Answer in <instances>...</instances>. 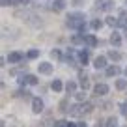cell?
Masks as SVG:
<instances>
[{
    "label": "cell",
    "instance_id": "1",
    "mask_svg": "<svg viewBox=\"0 0 127 127\" xmlns=\"http://www.w3.org/2000/svg\"><path fill=\"white\" fill-rule=\"evenodd\" d=\"M65 24H67L69 28H77V30H84V28H86L82 13H71V15L67 17V21H65Z\"/></svg>",
    "mask_w": 127,
    "mask_h": 127
},
{
    "label": "cell",
    "instance_id": "2",
    "mask_svg": "<svg viewBox=\"0 0 127 127\" xmlns=\"http://www.w3.org/2000/svg\"><path fill=\"white\" fill-rule=\"evenodd\" d=\"M94 94L97 95V97H103V95L108 94V86H107V84H103V82L95 84V86H94Z\"/></svg>",
    "mask_w": 127,
    "mask_h": 127
},
{
    "label": "cell",
    "instance_id": "3",
    "mask_svg": "<svg viewBox=\"0 0 127 127\" xmlns=\"http://www.w3.org/2000/svg\"><path fill=\"white\" fill-rule=\"evenodd\" d=\"M43 101L39 99V97H34V99H32V110L36 112V114H39V112H43Z\"/></svg>",
    "mask_w": 127,
    "mask_h": 127
},
{
    "label": "cell",
    "instance_id": "4",
    "mask_svg": "<svg viewBox=\"0 0 127 127\" xmlns=\"http://www.w3.org/2000/svg\"><path fill=\"white\" fill-rule=\"evenodd\" d=\"M37 69H39L41 75H51V73H52V64H49V62H41L39 65H37Z\"/></svg>",
    "mask_w": 127,
    "mask_h": 127
},
{
    "label": "cell",
    "instance_id": "5",
    "mask_svg": "<svg viewBox=\"0 0 127 127\" xmlns=\"http://www.w3.org/2000/svg\"><path fill=\"white\" fill-rule=\"evenodd\" d=\"M19 82L21 84H32V86H36L39 80H37V77H34V75H24V77L19 79Z\"/></svg>",
    "mask_w": 127,
    "mask_h": 127
},
{
    "label": "cell",
    "instance_id": "6",
    "mask_svg": "<svg viewBox=\"0 0 127 127\" xmlns=\"http://www.w3.org/2000/svg\"><path fill=\"white\" fill-rule=\"evenodd\" d=\"M69 116H84L82 105H73V107H69Z\"/></svg>",
    "mask_w": 127,
    "mask_h": 127
},
{
    "label": "cell",
    "instance_id": "7",
    "mask_svg": "<svg viewBox=\"0 0 127 127\" xmlns=\"http://www.w3.org/2000/svg\"><path fill=\"white\" fill-rule=\"evenodd\" d=\"M21 60H23V54H21V52H9V56H8L9 64H19Z\"/></svg>",
    "mask_w": 127,
    "mask_h": 127
},
{
    "label": "cell",
    "instance_id": "8",
    "mask_svg": "<svg viewBox=\"0 0 127 127\" xmlns=\"http://www.w3.org/2000/svg\"><path fill=\"white\" fill-rule=\"evenodd\" d=\"M94 65H95V69L107 67V58H105V56H97V58H95V62H94Z\"/></svg>",
    "mask_w": 127,
    "mask_h": 127
},
{
    "label": "cell",
    "instance_id": "9",
    "mask_svg": "<svg viewBox=\"0 0 127 127\" xmlns=\"http://www.w3.org/2000/svg\"><path fill=\"white\" fill-rule=\"evenodd\" d=\"M79 82H80V86H82V90H86V88L90 86V80H88L86 73H79Z\"/></svg>",
    "mask_w": 127,
    "mask_h": 127
},
{
    "label": "cell",
    "instance_id": "10",
    "mask_svg": "<svg viewBox=\"0 0 127 127\" xmlns=\"http://www.w3.org/2000/svg\"><path fill=\"white\" fill-rule=\"evenodd\" d=\"M110 43L114 45V47H120V45H122V37H120L118 32H112V36H110Z\"/></svg>",
    "mask_w": 127,
    "mask_h": 127
},
{
    "label": "cell",
    "instance_id": "11",
    "mask_svg": "<svg viewBox=\"0 0 127 127\" xmlns=\"http://www.w3.org/2000/svg\"><path fill=\"white\" fill-rule=\"evenodd\" d=\"M108 58L114 60V62H120V60H122V54H120L116 49H110V51H108Z\"/></svg>",
    "mask_w": 127,
    "mask_h": 127
},
{
    "label": "cell",
    "instance_id": "12",
    "mask_svg": "<svg viewBox=\"0 0 127 127\" xmlns=\"http://www.w3.org/2000/svg\"><path fill=\"white\" fill-rule=\"evenodd\" d=\"M84 43L88 45V47H95V45H97V39H95V36H84Z\"/></svg>",
    "mask_w": 127,
    "mask_h": 127
},
{
    "label": "cell",
    "instance_id": "13",
    "mask_svg": "<svg viewBox=\"0 0 127 127\" xmlns=\"http://www.w3.org/2000/svg\"><path fill=\"white\" fill-rule=\"evenodd\" d=\"M64 8H65V0H54V4H52L54 11H62Z\"/></svg>",
    "mask_w": 127,
    "mask_h": 127
},
{
    "label": "cell",
    "instance_id": "14",
    "mask_svg": "<svg viewBox=\"0 0 127 127\" xmlns=\"http://www.w3.org/2000/svg\"><path fill=\"white\" fill-rule=\"evenodd\" d=\"M118 73H120L118 65H108V67H107V77H116Z\"/></svg>",
    "mask_w": 127,
    "mask_h": 127
},
{
    "label": "cell",
    "instance_id": "15",
    "mask_svg": "<svg viewBox=\"0 0 127 127\" xmlns=\"http://www.w3.org/2000/svg\"><path fill=\"white\" fill-rule=\"evenodd\" d=\"M51 88H52V90H54V92H62V88H64V84H62V80H58V79H54V80H52V82H51Z\"/></svg>",
    "mask_w": 127,
    "mask_h": 127
},
{
    "label": "cell",
    "instance_id": "16",
    "mask_svg": "<svg viewBox=\"0 0 127 127\" xmlns=\"http://www.w3.org/2000/svg\"><path fill=\"white\" fill-rule=\"evenodd\" d=\"M65 90H67V94H77V82L69 80V82L65 84Z\"/></svg>",
    "mask_w": 127,
    "mask_h": 127
},
{
    "label": "cell",
    "instance_id": "17",
    "mask_svg": "<svg viewBox=\"0 0 127 127\" xmlns=\"http://www.w3.org/2000/svg\"><path fill=\"white\" fill-rule=\"evenodd\" d=\"M116 88H118V90H125L127 88V79H118L116 80Z\"/></svg>",
    "mask_w": 127,
    "mask_h": 127
},
{
    "label": "cell",
    "instance_id": "18",
    "mask_svg": "<svg viewBox=\"0 0 127 127\" xmlns=\"http://www.w3.org/2000/svg\"><path fill=\"white\" fill-rule=\"evenodd\" d=\"M79 60H80V64H84V65H86V62H88V52H86V51L79 52Z\"/></svg>",
    "mask_w": 127,
    "mask_h": 127
},
{
    "label": "cell",
    "instance_id": "19",
    "mask_svg": "<svg viewBox=\"0 0 127 127\" xmlns=\"http://www.w3.org/2000/svg\"><path fill=\"white\" fill-rule=\"evenodd\" d=\"M101 26H103V23H101L99 19H94V21H92V28H94V30H99Z\"/></svg>",
    "mask_w": 127,
    "mask_h": 127
},
{
    "label": "cell",
    "instance_id": "20",
    "mask_svg": "<svg viewBox=\"0 0 127 127\" xmlns=\"http://www.w3.org/2000/svg\"><path fill=\"white\" fill-rule=\"evenodd\" d=\"M101 9H105V11H108V9H112V2H110V0H105L103 4H101Z\"/></svg>",
    "mask_w": 127,
    "mask_h": 127
},
{
    "label": "cell",
    "instance_id": "21",
    "mask_svg": "<svg viewBox=\"0 0 127 127\" xmlns=\"http://www.w3.org/2000/svg\"><path fill=\"white\" fill-rule=\"evenodd\" d=\"M107 24H108V26H118L120 21H118V19H114V17H108V19H107Z\"/></svg>",
    "mask_w": 127,
    "mask_h": 127
},
{
    "label": "cell",
    "instance_id": "22",
    "mask_svg": "<svg viewBox=\"0 0 127 127\" xmlns=\"http://www.w3.org/2000/svg\"><path fill=\"white\" fill-rule=\"evenodd\" d=\"M107 127H118V120L116 118H108L107 120Z\"/></svg>",
    "mask_w": 127,
    "mask_h": 127
},
{
    "label": "cell",
    "instance_id": "23",
    "mask_svg": "<svg viewBox=\"0 0 127 127\" xmlns=\"http://www.w3.org/2000/svg\"><path fill=\"white\" fill-rule=\"evenodd\" d=\"M73 95H75L77 101H84L86 99V94H84V92H77V94H73Z\"/></svg>",
    "mask_w": 127,
    "mask_h": 127
},
{
    "label": "cell",
    "instance_id": "24",
    "mask_svg": "<svg viewBox=\"0 0 127 127\" xmlns=\"http://www.w3.org/2000/svg\"><path fill=\"white\" fill-rule=\"evenodd\" d=\"M69 122H65V120H58V122H54V127H67Z\"/></svg>",
    "mask_w": 127,
    "mask_h": 127
},
{
    "label": "cell",
    "instance_id": "25",
    "mask_svg": "<svg viewBox=\"0 0 127 127\" xmlns=\"http://www.w3.org/2000/svg\"><path fill=\"white\" fill-rule=\"evenodd\" d=\"M73 43H84V36H73Z\"/></svg>",
    "mask_w": 127,
    "mask_h": 127
},
{
    "label": "cell",
    "instance_id": "26",
    "mask_svg": "<svg viewBox=\"0 0 127 127\" xmlns=\"http://www.w3.org/2000/svg\"><path fill=\"white\" fill-rule=\"evenodd\" d=\"M37 56H39V51H36V49L28 52V58H37Z\"/></svg>",
    "mask_w": 127,
    "mask_h": 127
},
{
    "label": "cell",
    "instance_id": "27",
    "mask_svg": "<svg viewBox=\"0 0 127 127\" xmlns=\"http://www.w3.org/2000/svg\"><path fill=\"white\" fill-rule=\"evenodd\" d=\"M17 95H19V97H24V99H26V97H30V94H28V92H17Z\"/></svg>",
    "mask_w": 127,
    "mask_h": 127
},
{
    "label": "cell",
    "instance_id": "28",
    "mask_svg": "<svg viewBox=\"0 0 127 127\" xmlns=\"http://www.w3.org/2000/svg\"><path fill=\"white\" fill-rule=\"evenodd\" d=\"M60 107H62V110H64V112H69V108H67V101H62V103H60Z\"/></svg>",
    "mask_w": 127,
    "mask_h": 127
},
{
    "label": "cell",
    "instance_id": "29",
    "mask_svg": "<svg viewBox=\"0 0 127 127\" xmlns=\"http://www.w3.org/2000/svg\"><path fill=\"white\" fill-rule=\"evenodd\" d=\"M122 114L127 118V103H122Z\"/></svg>",
    "mask_w": 127,
    "mask_h": 127
},
{
    "label": "cell",
    "instance_id": "30",
    "mask_svg": "<svg viewBox=\"0 0 127 127\" xmlns=\"http://www.w3.org/2000/svg\"><path fill=\"white\" fill-rule=\"evenodd\" d=\"M13 2H17V4H21V6H26L28 4V0H13Z\"/></svg>",
    "mask_w": 127,
    "mask_h": 127
},
{
    "label": "cell",
    "instance_id": "31",
    "mask_svg": "<svg viewBox=\"0 0 127 127\" xmlns=\"http://www.w3.org/2000/svg\"><path fill=\"white\" fill-rule=\"evenodd\" d=\"M13 0H2V6H11Z\"/></svg>",
    "mask_w": 127,
    "mask_h": 127
},
{
    "label": "cell",
    "instance_id": "32",
    "mask_svg": "<svg viewBox=\"0 0 127 127\" xmlns=\"http://www.w3.org/2000/svg\"><path fill=\"white\" fill-rule=\"evenodd\" d=\"M51 54H52V58H60V52H58V51H52Z\"/></svg>",
    "mask_w": 127,
    "mask_h": 127
},
{
    "label": "cell",
    "instance_id": "33",
    "mask_svg": "<svg viewBox=\"0 0 127 127\" xmlns=\"http://www.w3.org/2000/svg\"><path fill=\"white\" fill-rule=\"evenodd\" d=\"M82 2H84V0H73V4H75V6H82Z\"/></svg>",
    "mask_w": 127,
    "mask_h": 127
},
{
    "label": "cell",
    "instance_id": "34",
    "mask_svg": "<svg viewBox=\"0 0 127 127\" xmlns=\"http://www.w3.org/2000/svg\"><path fill=\"white\" fill-rule=\"evenodd\" d=\"M94 127H103V122H97V123H95Z\"/></svg>",
    "mask_w": 127,
    "mask_h": 127
},
{
    "label": "cell",
    "instance_id": "35",
    "mask_svg": "<svg viewBox=\"0 0 127 127\" xmlns=\"http://www.w3.org/2000/svg\"><path fill=\"white\" fill-rule=\"evenodd\" d=\"M77 127H86V123H79V125H77Z\"/></svg>",
    "mask_w": 127,
    "mask_h": 127
},
{
    "label": "cell",
    "instance_id": "36",
    "mask_svg": "<svg viewBox=\"0 0 127 127\" xmlns=\"http://www.w3.org/2000/svg\"><path fill=\"white\" fill-rule=\"evenodd\" d=\"M123 73H125V77H127V67H125V71H123Z\"/></svg>",
    "mask_w": 127,
    "mask_h": 127
},
{
    "label": "cell",
    "instance_id": "37",
    "mask_svg": "<svg viewBox=\"0 0 127 127\" xmlns=\"http://www.w3.org/2000/svg\"><path fill=\"white\" fill-rule=\"evenodd\" d=\"M2 127H6V125H4V123H2Z\"/></svg>",
    "mask_w": 127,
    "mask_h": 127
},
{
    "label": "cell",
    "instance_id": "38",
    "mask_svg": "<svg viewBox=\"0 0 127 127\" xmlns=\"http://www.w3.org/2000/svg\"><path fill=\"white\" fill-rule=\"evenodd\" d=\"M103 2H105V0H103Z\"/></svg>",
    "mask_w": 127,
    "mask_h": 127
}]
</instances>
